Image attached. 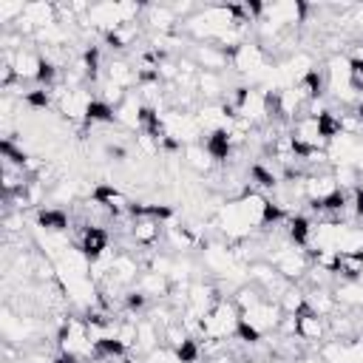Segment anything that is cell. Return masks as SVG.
<instances>
[{
  "mask_svg": "<svg viewBox=\"0 0 363 363\" xmlns=\"http://www.w3.org/2000/svg\"><path fill=\"white\" fill-rule=\"evenodd\" d=\"M281 318H284V309H281V303H278V301H272V298L261 301V303H258L255 309H250V312H241V320H244V323H250V326H252L255 332H261V335L278 332Z\"/></svg>",
  "mask_w": 363,
  "mask_h": 363,
  "instance_id": "6da1fadb",
  "label": "cell"
},
{
  "mask_svg": "<svg viewBox=\"0 0 363 363\" xmlns=\"http://www.w3.org/2000/svg\"><path fill=\"white\" fill-rule=\"evenodd\" d=\"M77 250L94 264L99 261L108 250H111V235L105 227H94V224H79V235H77Z\"/></svg>",
  "mask_w": 363,
  "mask_h": 363,
  "instance_id": "7a4b0ae2",
  "label": "cell"
},
{
  "mask_svg": "<svg viewBox=\"0 0 363 363\" xmlns=\"http://www.w3.org/2000/svg\"><path fill=\"white\" fill-rule=\"evenodd\" d=\"M11 65H14V74L20 82H37L40 79V71H43V54L37 45H23L20 51L11 54Z\"/></svg>",
  "mask_w": 363,
  "mask_h": 363,
  "instance_id": "3957f363",
  "label": "cell"
},
{
  "mask_svg": "<svg viewBox=\"0 0 363 363\" xmlns=\"http://www.w3.org/2000/svg\"><path fill=\"white\" fill-rule=\"evenodd\" d=\"M128 233H130V241H133V244H139V247H153V244H159V238H162L167 230H164V221H159V218L133 216Z\"/></svg>",
  "mask_w": 363,
  "mask_h": 363,
  "instance_id": "277c9868",
  "label": "cell"
},
{
  "mask_svg": "<svg viewBox=\"0 0 363 363\" xmlns=\"http://www.w3.org/2000/svg\"><path fill=\"white\" fill-rule=\"evenodd\" d=\"M193 62L201 68V71H216V74H224V68H230V54H224L218 45L213 43H196L193 45Z\"/></svg>",
  "mask_w": 363,
  "mask_h": 363,
  "instance_id": "5b68a950",
  "label": "cell"
},
{
  "mask_svg": "<svg viewBox=\"0 0 363 363\" xmlns=\"http://www.w3.org/2000/svg\"><path fill=\"white\" fill-rule=\"evenodd\" d=\"M295 318H298V337H301L303 343H312V346H320V343L326 340V335H329V326H326V318H320V315H315L312 309H303V312H298Z\"/></svg>",
  "mask_w": 363,
  "mask_h": 363,
  "instance_id": "8992f818",
  "label": "cell"
},
{
  "mask_svg": "<svg viewBox=\"0 0 363 363\" xmlns=\"http://www.w3.org/2000/svg\"><path fill=\"white\" fill-rule=\"evenodd\" d=\"M142 23L153 31V34H173L179 28V17L170 6H145V14H142Z\"/></svg>",
  "mask_w": 363,
  "mask_h": 363,
  "instance_id": "52a82bcc",
  "label": "cell"
},
{
  "mask_svg": "<svg viewBox=\"0 0 363 363\" xmlns=\"http://www.w3.org/2000/svg\"><path fill=\"white\" fill-rule=\"evenodd\" d=\"M102 79H108V82H113V85H119V88L130 91V88H136V85H139V71H136L128 60L113 57V60H108V62H105V68H102Z\"/></svg>",
  "mask_w": 363,
  "mask_h": 363,
  "instance_id": "ba28073f",
  "label": "cell"
},
{
  "mask_svg": "<svg viewBox=\"0 0 363 363\" xmlns=\"http://www.w3.org/2000/svg\"><path fill=\"white\" fill-rule=\"evenodd\" d=\"M306 309H312L320 318H332L340 309V303L335 298V289H315V286H309L306 289Z\"/></svg>",
  "mask_w": 363,
  "mask_h": 363,
  "instance_id": "9c48e42d",
  "label": "cell"
},
{
  "mask_svg": "<svg viewBox=\"0 0 363 363\" xmlns=\"http://www.w3.org/2000/svg\"><path fill=\"white\" fill-rule=\"evenodd\" d=\"M162 346V329L150 320V318H139V329H136V349L133 352H139L142 357L145 354H150L153 349H159Z\"/></svg>",
  "mask_w": 363,
  "mask_h": 363,
  "instance_id": "30bf717a",
  "label": "cell"
},
{
  "mask_svg": "<svg viewBox=\"0 0 363 363\" xmlns=\"http://www.w3.org/2000/svg\"><path fill=\"white\" fill-rule=\"evenodd\" d=\"M34 221L48 235H62L68 230V213L62 207H43V210H37V218Z\"/></svg>",
  "mask_w": 363,
  "mask_h": 363,
  "instance_id": "8fae6325",
  "label": "cell"
},
{
  "mask_svg": "<svg viewBox=\"0 0 363 363\" xmlns=\"http://www.w3.org/2000/svg\"><path fill=\"white\" fill-rule=\"evenodd\" d=\"M184 162H187V167L190 170H196V173H201V176H207L218 162L210 156V150L204 147V142H193V145H187L184 150Z\"/></svg>",
  "mask_w": 363,
  "mask_h": 363,
  "instance_id": "7c38bea8",
  "label": "cell"
},
{
  "mask_svg": "<svg viewBox=\"0 0 363 363\" xmlns=\"http://www.w3.org/2000/svg\"><path fill=\"white\" fill-rule=\"evenodd\" d=\"M230 298H233V303L238 306V312H250V309H255L261 301H267V292H264V286L247 281V284L235 286V292H233Z\"/></svg>",
  "mask_w": 363,
  "mask_h": 363,
  "instance_id": "4fadbf2b",
  "label": "cell"
},
{
  "mask_svg": "<svg viewBox=\"0 0 363 363\" xmlns=\"http://www.w3.org/2000/svg\"><path fill=\"white\" fill-rule=\"evenodd\" d=\"M102 40H105V45H111L113 51H128V48L139 40V26H136V23H130V26H116V28L108 31Z\"/></svg>",
  "mask_w": 363,
  "mask_h": 363,
  "instance_id": "5bb4252c",
  "label": "cell"
},
{
  "mask_svg": "<svg viewBox=\"0 0 363 363\" xmlns=\"http://www.w3.org/2000/svg\"><path fill=\"white\" fill-rule=\"evenodd\" d=\"M281 309H284V315H298V312H303L306 309V289H301L298 284H292L284 295H281Z\"/></svg>",
  "mask_w": 363,
  "mask_h": 363,
  "instance_id": "9a60e30c",
  "label": "cell"
},
{
  "mask_svg": "<svg viewBox=\"0 0 363 363\" xmlns=\"http://www.w3.org/2000/svg\"><path fill=\"white\" fill-rule=\"evenodd\" d=\"M145 363H184L182 357H179V352L176 349H170V346H159V349H153L150 354H145Z\"/></svg>",
  "mask_w": 363,
  "mask_h": 363,
  "instance_id": "2e32d148",
  "label": "cell"
}]
</instances>
